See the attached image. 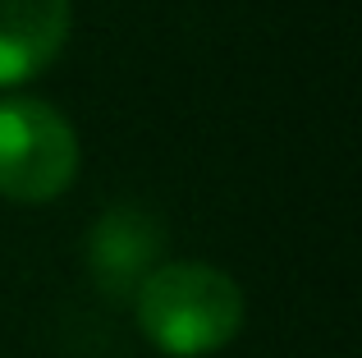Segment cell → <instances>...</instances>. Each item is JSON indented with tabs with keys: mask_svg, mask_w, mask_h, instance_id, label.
Listing matches in <instances>:
<instances>
[{
	"mask_svg": "<svg viewBox=\"0 0 362 358\" xmlns=\"http://www.w3.org/2000/svg\"><path fill=\"white\" fill-rule=\"evenodd\" d=\"M138 326L160 354L202 358L216 354L243 326V289L234 276L206 262H165L133 294Z\"/></svg>",
	"mask_w": 362,
	"mask_h": 358,
	"instance_id": "obj_1",
	"label": "cell"
},
{
	"mask_svg": "<svg viewBox=\"0 0 362 358\" xmlns=\"http://www.w3.org/2000/svg\"><path fill=\"white\" fill-rule=\"evenodd\" d=\"M78 175V134L42 97H0V193L51 202Z\"/></svg>",
	"mask_w": 362,
	"mask_h": 358,
	"instance_id": "obj_2",
	"label": "cell"
},
{
	"mask_svg": "<svg viewBox=\"0 0 362 358\" xmlns=\"http://www.w3.org/2000/svg\"><path fill=\"white\" fill-rule=\"evenodd\" d=\"M160 248H165V230L151 212H142L133 202L110 207L106 216H97V225L88 234L92 280L115 299L138 294V285L156 271Z\"/></svg>",
	"mask_w": 362,
	"mask_h": 358,
	"instance_id": "obj_3",
	"label": "cell"
},
{
	"mask_svg": "<svg viewBox=\"0 0 362 358\" xmlns=\"http://www.w3.org/2000/svg\"><path fill=\"white\" fill-rule=\"evenodd\" d=\"M69 37V0H0V83L46 69Z\"/></svg>",
	"mask_w": 362,
	"mask_h": 358,
	"instance_id": "obj_4",
	"label": "cell"
}]
</instances>
